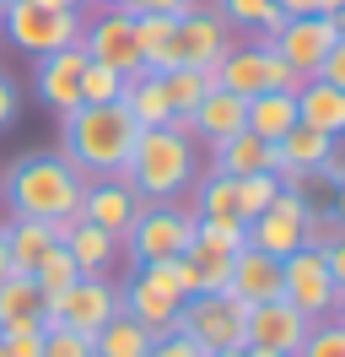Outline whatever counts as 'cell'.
Instances as JSON below:
<instances>
[{
    "label": "cell",
    "instance_id": "cell-24",
    "mask_svg": "<svg viewBox=\"0 0 345 357\" xmlns=\"http://www.w3.org/2000/svg\"><path fill=\"white\" fill-rule=\"evenodd\" d=\"M60 244L70 249V260H76V271H81V276H103V271L113 266V255H119V238H113V233H103V227H92V222H76Z\"/></svg>",
    "mask_w": 345,
    "mask_h": 357
},
{
    "label": "cell",
    "instance_id": "cell-14",
    "mask_svg": "<svg viewBox=\"0 0 345 357\" xmlns=\"http://www.w3.org/2000/svg\"><path fill=\"white\" fill-rule=\"evenodd\" d=\"M81 49H86V60L113 66V70H125V76L146 70V60H141V38H135V17L119 11V6H108L103 17L81 22Z\"/></svg>",
    "mask_w": 345,
    "mask_h": 357
},
{
    "label": "cell",
    "instance_id": "cell-23",
    "mask_svg": "<svg viewBox=\"0 0 345 357\" xmlns=\"http://www.w3.org/2000/svg\"><path fill=\"white\" fill-rule=\"evenodd\" d=\"M275 152H280V174H313L323 157L335 152V135L313 130V125H291L275 141Z\"/></svg>",
    "mask_w": 345,
    "mask_h": 357
},
{
    "label": "cell",
    "instance_id": "cell-28",
    "mask_svg": "<svg viewBox=\"0 0 345 357\" xmlns=\"http://www.w3.org/2000/svg\"><path fill=\"white\" fill-rule=\"evenodd\" d=\"M216 162H211V174H227V178H243V174H254V168H264V157H270V146L259 141L254 130H237L227 135L221 146H211Z\"/></svg>",
    "mask_w": 345,
    "mask_h": 357
},
{
    "label": "cell",
    "instance_id": "cell-45",
    "mask_svg": "<svg viewBox=\"0 0 345 357\" xmlns=\"http://www.w3.org/2000/svg\"><path fill=\"white\" fill-rule=\"evenodd\" d=\"M313 174H319V178H329V184H345V152H340V146H335V152L323 157V162H319V168H313Z\"/></svg>",
    "mask_w": 345,
    "mask_h": 357
},
{
    "label": "cell",
    "instance_id": "cell-25",
    "mask_svg": "<svg viewBox=\"0 0 345 357\" xmlns=\"http://www.w3.org/2000/svg\"><path fill=\"white\" fill-rule=\"evenodd\" d=\"M291 125H297V92H259V98H248V130L264 146H275Z\"/></svg>",
    "mask_w": 345,
    "mask_h": 357
},
{
    "label": "cell",
    "instance_id": "cell-54",
    "mask_svg": "<svg viewBox=\"0 0 345 357\" xmlns=\"http://www.w3.org/2000/svg\"><path fill=\"white\" fill-rule=\"evenodd\" d=\"M340 319H345V303H340Z\"/></svg>",
    "mask_w": 345,
    "mask_h": 357
},
{
    "label": "cell",
    "instance_id": "cell-52",
    "mask_svg": "<svg viewBox=\"0 0 345 357\" xmlns=\"http://www.w3.org/2000/svg\"><path fill=\"white\" fill-rule=\"evenodd\" d=\"M211 357H243V347H227V352H211Z\"/></svg>",
    "mask_w": 345,
    "mask_h": 357
},
{
    "label": "cell",
    "instance_id": "cell-21",
    "mask_svg": "<svg viewBox=\"0 0 345 357\" xmlns=\"http://www.w3.org/2000/svg\"><path fill=\"white\" fill-rule=\"evenodd\" d=\"M54 244H60L54 222H38V217H11V222H6L11 271H22V276H33V271H38V260H43V255H49Z\"/></svg>",
    "mask_w": 345,
    "mask_h": 357
},
{
    "label": "cell",
    "instance_id": "cell-40",
    "mask_svg": "<svg viewBox=\"0 0 345 357\" xmlns=\"http://www.w3.org/2000/svg\"><path fill=\"white\" fill-rule=\"evenodd\" d=\"M17 114H22V92H17V82L0 70V130H11V125H17Z\"/></svg>",
    "mask_w": 345,
    "mask_h": 357
},
{
    "label": "cell",
    "instance_id": "cell-30",
    "mask_svg": "<svg viewBox=\"0 0 345 357\" xmlns=\"http://www.w3.org/2000/svg\"><path fill=\"white\" fill-rule=\"evenodd\" d=\"M184 255H189V266L200 271V292H227V282H232V255H237V249H221V244H211V238H194Z\"/></svg>",
    "mask_w": 345,
    "mask_h": 357
},
{
    "label": "cell",
    "instance_id": "cell-15",
    "mask_svg": "<svg viewBox=\"0 0 345 357\" xmlns=\"http://www.w3.org/2000/svg\"><path fill=\"white\" fill-rule=\"evenodd\" d=\"M141 211H146V201L135 195L129 178H119V174H113V178H86V190H81V222L103 227V233H113V238L125 244Z\"/></svg>",
    "mask_w": 345,
    "mask_h": 357
},
{
    "label": "cell",
    "instance_id": "cell-46",
    "mask_svg": "<svg viewBox=\"0 0 345 357\" xmlns=\"http://www.w3.org/2000/svg\"><path fill=\"white\" fill-rule=\"evenodd\" d=\"M329 22H335V33L345 38V0H335V11H329Z\"/></svg>",
    "mask_w": 345,
    "mask_h": 357
},
{
    "label": "cell",
    "instance_id": "cell-39",
    "mask_svg": "<svg viewBox=\"0 0 345 357\" xmlns=\"http://www.w3.org/2000/svg\"><path fill=\"white\" fill-rule=\"evenodd\" d=\"M146 357H211L194 335H184V331H162V335H151V352Z\"/></svg>",
    "mask_w": 345,
    "mask_h": 357
},
{
    "label": "cell",
    "instance_id": "cell-27",
    "mask_svg": "<svg viewBox=\"0 0 345 357\" xmlns=\"http://www.w3.org/2000/svg\"><path fill=\"white\" fill-rule=\"evenodd\" d=\"M22 319H38L43 325V292L33 276L6 271L0 276V325H22Z\"/></svg>",
    "mask_w": 345,
    "mask_h": 357
},
{
    "label": "cell",
    "instance_id": "cell-11",
    "mask_svg": "<svg viewBox=\"0 0 345 357\" xmlns=\"http://www.w3.org/2000/svg\"><path fill=\"white\" fill-rule=\"evenodd\" d=\"M129 260L135 266H162V260H178L184 249L194 244V211H178V206H146L135 227H129Z\"/></svg>",
    "mask_w": 345,
    "mask_h": 357
},
{
    "label": "cell",
    "instance_id": "cell-37",
    "mask_svg": "<svg viewBox=\"0 0 345 357\" xmlns=\"http://www.w3.org/2000/svg\"><path fill=\"white\" fill-rule=\"evenodd\" d=\"M43 357H97L92 335L70 331V325H43Z\"/></svg>",
    "mask_w": 345,
    "mask_h": 357
},
{
    "label": "cell",
    "instance_id": "cell-19",
    "mask_svg": "<svg viewBox=\"0 0 345 357\" xmlns=\"http://www.w3.org/2000/svg\"><path fill=\"white\" fill-rule=\"evenodd\" d=\"M227 292H237L243 303H270V298H280V260L264 255V249L243 244L232 255V282H227Z\"/></svg>",
    "mask_w": 345,
    "mask_h": 357
},
{
    "label": "cell",
    "instance_id": "cell-9",
    "mask_svg": "<svg viewBox=\"0 0 345 357\" xmlns=\"http://www.w3.org/2000/svg\"><path fill=\"white\" fill-rule=\"evenodd\" d=\"M119 314V287L108 276H76L65 292L43 298V325H70L81 335H97Z\"/></svg>",
    "mask_w": 345,
    "mask_h": 357
},
{
    "label": "cell",
    "instance_id": "cell-5",
    "mask_svg": "<svg viewBox=\"0 0 345 357\" xmlns=\"http://www.w3.org/2000/svg\"><path fill=\"white\" fill-rule=\"evenodd\" d=\"M243 319H248V303L237 292H189L178 303L172 331L194 335L205 352H227V347H243Z\"/></svg>",
    "mask_w": 345,
    "mask_h": 357
},
{
    "label": "cell",
    "instance_id": "cell-8",
    "mask_svg": "<svg viewBox=\"0 0 345 357\" xmlns=\"http://www.w3.org/2000/svg\"><path fill=\"white\" fill-rule=\"evenodd\" d=\"M280 298L297 303L307 319H329V314L340 309L345 292L335 287V276L323 266V249L302 244V249H291V255L280 260Z\"/></svg>",
    "mask_w": 345,
    "mask_h": 357
},
{
    "label": "cell",
    "instance_id": "cell-29",
    "mask_svg": "<svg viewBox=\"0 0 345 357\" xmlns=\"http://www.w3.org/2000/svg\"><path fill=\"white\" fill-rule=\"evenodd\" d=\"M216 17L227 27H248L259 38H270V33L286 22V11H280L275 0H216Z\"/></svg>",
    "mask_w": 345,
    "mask_h": 357
},
{
    "label": "cell",
    "instance_id": "cell-42",
    "mask_svg": "<svg viewBox=\"0 0 345 357\" xmlns=\"http://www.w3.org/2000/svg\"><path fill=\"white\" fill-rule=\"evenodd\" d=\"M286 17H329L335 11V0H275Z\"/></svg>",
    "mask_w": 345,
    "mask_h": 357
},
{
    "label": "cell",
    "instance_id": "cell-7",
    "mask_svg": "<svg viewBox=\"0 0 345 357\" xmlns=\"http://www.w3.org/2000/svg\"><path fill=\"white\" fill-rule=\"evenodd\" d=\"M211 76H216V87L237 92V98H259V92H297L302 87L270 44H243V49L232 44Z\"/></svg>",
    "mask_w": 345,
    "mask_h": 357
},
{
    "label": "cell",
    "instance_id": "cell-44",
    "mask_svg": "<svg viewBox=\"0 0 345 357\" xmlns=\"http://www.w3.org/2000/svg\"><path fill=\"white\" fill-rule=\"evenodd\" d=\"M194 6H200V0H141V11H157V17H184Z\"/></svg>",
    "mask_w": 345,
    "mask_h": 357
},
{
    "label": "cell",
    "instance_id": "cell-51",
    "mask_svg": "<svg viewBox=\"0 0 345 357\" xmlns=\"http://www.w3.org/2000/svg\"><path fill=\"white\" fill-rule=\"evenodd\" d=\"M103 6H119V11H129V17L141 11V0H103Z\"/></svg>",
    "mask_w": 345,
    "mask_h": 357
},
{
    "label": "cell",
    "instance_id": "cell-12",
    "mask_svg": "<svg viewBox=\"0 0 345 357\" xmlns=\"http://www.w3.org/2000/svg\"><path fill=\"white\" fill-rule=\"evenodd\" d=\"M307 217H313V206L302 201V190H280L259 217H248V249H264V255L286 260L291 249L307 244Z\"/></svg>",
    "mask_w": 345,
    "mask_h": 357
},
{
    "label": "cell",
    "instance_id": "cell-22",
    "mask_svg": "<svg viewBox=\"0 0 345 357\" xmlns=\"http://www.w3.org/2000/svg\"><path fill=\"white\" fill-rule=\"evenodd\" d=\"M119 103L129 109V119H135L141 130H151V125H168V119H172V103H168V92H162V76H157V70H135Z\"/></svg>",
    "mask_w": 345,
    "mask_h": 357
},
{
    "label": "cell",
    "instance_id": "cell-41",
    "mask_svg": "<svg viewBox=\"0 0 345 357\" xmlns=\"http://www.w3.org/2000/svg\"><path fill=\"white\" fill-rule=\"evenodd\" d=\"M323 82H335V87H345V38H335V49L323 54V66H319Z\"/></svg>",
    "mask_w": 345,
    "mask_h": 357
},
{
    "label": "cell",
    "instance_id": "cell-38",
    "mask_svg": "<svg viewBox=\"0 0 345 357\" xmlns=\"http://www.w3.org/2000/svg\"><path fill=\"white\" fill-rule=\"evenodd\" d=\"M237 211V195H232V178L227 174H211L200 184V211L194 217H232Z\"/></svg>",
    "mask_w": 345,
    "mask_h": 357
},
{
    "label": "cell",
    "instance_id": "cell-33",
    "mask_svg": "<svg viewBox=\"0 0 345 357\" xmlns=\"http://www.w3.org/2000/svg\"><path fill=\"white\" fill-rule=\"evenodd\" d=\"M125 87H129L125 70L86 60V70H81V103H119V98H125Z\"/></svg>",
    "mask_w": 345,
    "mask_h": 357
},
{
    "label": "cell",
    "instance_id": "cell-35",
    "mask_svg": "<svg viewBox=\"0 0 345 357\" xmlns=\"http://www.w3.org/2000/svg\"><path fill=\"white\" fill-rule=\"evenodd\" d=\"M297 357H345V319H313Z\"/></svg>",
    "mask_w": 345,
    "mask_h": 357
},
{
    "label": "cell",
    "instance_id": "cell-26",
    "mask_svg": "<svg viewBox=\"0 0 345 357\" xmlns=\"http://www.w3.org/2000/svg\"><path fill=\"white\" fill-rule=\"evenodd\" d=\"M92 352H97V357H146V352H151V331L141 325V319H129V314L119 309L103 331L92 335Z\"/></svg>",
    "mask_w": 345,
    "mask_h": 357
},
{
    "label": "cell",
    "instance_id": "cell-47",
    "mask_svg": "<svg viewBox=\"0 0 345 357\" xmlns=\"http://www.w3.org/2000/svg\"><path fill=\"white\" fill-rule=\"evenodd\" d=\"M38 6H54V11H81L86 0H38Z\"/></svg>",
    "mask_w": 345,
    "mask_h": 357
},
{
    "label": "cell",
    "instance_id": "cell-2",
    "mask_svg": "<svg viewBox=\"0 0 345 357\" xmlns=\"http://www.w3.org/2000/svg\"><path fill=\"white\" fill-rule=\"evenodd\" d=\"M81 190L86 178L60 152H27L0 174V195L11 201V217H38V222L81 217Z\"/></svg>",
    "mask_w": 345,
    "mask_h": 357
},
{
    "label": "cell",
    "instance_id": "cell-4",
    "mask_svg": "<svg viewBox=\"0 0 345 357\" xmlns=\"http://www.w3.org/2000/svg\"><path fill=\"white\" fill-rule=\"evenodd\" d=\"M232 49V33H227V22L216 17V11H184L178 22H172L168 44H162V54L151 60L146 70H172V66H194V70H216L221 66V54Z\"/></svg>",
    "mask_w": 345,
    "mask_h": 357
},
{
    "label": "cell",
    "instance_id": "cell-43",
    "mask_svg": "<svg viewBox=\"0 0 345 357\" xmlns=\"http://www.w3.org/2000/svg\"><path fill=\"white\" fill-rule=\"evenodd\" d=\"M323 266H329V276H335V287L345 292V233L335 238V244H323Z\"/></svg>",
    "mask_w": 345,
    "mask_h": 357
},
{
    "label": "cell",
    "instance_id": "cell-32",
    "mask_svg": "<svg viewBox=\"0 0 345 357\" xmlns=\"http://www.w3.org/2000/svg\"><path fill=\"white\" fill-rule=\"evenodd\" d=\"M232 195H237V217L248 222V217H259L264 206L280 195V174H270V168H254V174L232 178Z\"/></svg>",
    "mask_w": 345,
    "mask_h": 357
},
{
    "label": "cell",
    "instance_id": "cell-50",
    "mask_svg": "<svg viewBox=\"0 0 345 357\" xmlns=\"http://www.w3.org/2000/svg\"><path fill=\"white\" fill-rule=\"evenodd\" d=\"M243 357H286V352H270V347H243Z\"/></svg>",
    "mask_w": 345,
    "mask_h": 357
},
{
    "label": "cell",
    "instance_id": "cell-31",
    "mask_svg": "<svg viewBox=\"0 0 345 357\" xmlns=\"http://www.w3.org/2000/svg\"><path fill=\"white\" fill-rule=\"evenodd\" d=\"M157 76H162V92H168L172 114H194V103L216 87L211 70H194V66H172V70H157Z\"/></svg>",
    "mask_w": 345,
    "mask_h": 357
},
{
    "label": "cell",
    "instance_id": "cell-16",
    "mask_svg": "<svg viewBox=\"0 0 345 357\" xmlns=\"http://www.w3.org/2000/svg\"><path fill=\"white\" fill-rule=\"evenodd\" d=\"M307 314L286 298H270V303H248V319H243V347H270V352L297 357L302 335H307Z\"/></svg>",
    "mask_w": 345,
    "mask_h": 357
},
{
    "label": "cell",
    "instance_id": "cell-3",
    "mask_svg": "<svg viewBox=\"0 0 345 357\" xmlns=\"http://www.w3.org/2000/svg\"><path fill=\"white\" fill-rule=\"evenodd\" d=\"M194 168H200L194 135H178L172 125H151V130L135 135V152H129L119 178L135 184L141 201H178L194 184Z\"/></svg>",
    "mask_w": 345,
    "mask_h": 357
},
{
    "label": "cell",
    "instance_id": "cell-10",
    "mask_svg": "<svg viewBox=\"0 0 345 357\" xmlns=\"http://www.w3.org/2000/svg\"><path fill=\"white\" fill-rule=\"evenodd\" d=\"M178 303H184V287H178V276H172L168 260H162V266H135L129 287H119V309H125L129 319H141L151 335L172 331Z\"/></svg>",
    "mask_w": 345,
    "mask_h": 357
},
{
    "label": "cell",
    "instance_id": "cell-53",
    "mask_svg": "<svg viewBox=\"0 0 345 357\" xmlns=\"http://www.w3.org/2000/svg\"><path fill=\"white\" fill-rule=\"evenodd\" d=\"M6 6H11V0H0V11H6Z\"/></svg>",
    "mask_w": 345,
    "mask_h": 357
},
{
    "label": "cell",
    "instance_id": "cell-17",
    "mask_svg": "<svg viewBox=\"0 0 345 357\" xmlns=\"http://www.w3.org/2000/svg\"><path fill=\"white\" fill-rule=\"evenodd\" d=\"M81 70H86V49H54V54H38V70H33V87H38V103H49L54 114H70L81 103Z\"/></svg>",
    "mask_w": 345,
    "mask_h": 357
},
{
    "label": "cell",
    "instance_id": "cell-13",
    "mask_svg": "<svg viewBox=\"0 0 345 357\" xmlns=\"http://www.w3.org/2000/svg\"><path fill=\"white\" fill-rule=\"evenodd\" d=\"M335 38H340V33H335V22H329V17H286V22L264 38V44L286 60V70H291L297 82H307V76H319L323 54L335 49Z\"/></svg>",
    "mask_w": 345,
    "mask_h": 357
},
{
    "label": "cell",
    "instance_id": "cell-34",
    "mask_svg": "<svg viewBox=\"0 0 345 357\" xmlns=\"http://www.w3.org/2000/svg\"><path fill=\"white\" fill-rule=\"evenodd\" d=\"M76 276H81V271H76V260H70V249H65V244H54V249H49V255L38 260V271H33V282H38L43 298L65 292L70 282H76Z\"/></svg>",
    "mask_w": 345,
    "mask_h": 357
},
{
    "label": "cell",
    "instance_id": "cell-1",
    "mask_svg": "<svg viewBox=\"0 0 345 357\" xmlns=\"http://www.w3.org/2000/svg\"><path fill=\"white\" fill-rule=\"evenodd\" d=\"M135 135H141V125L129 119L125 103H76L70 114H60V157L81 178L125 174Z\"/></svg>",
    "mask_w": 345,
    "mask_h": 357
},
{
    "label": "cell",
    "instance_id": "cell-36",
    "mask_svg": "<svg viewBox=\"0 0 345 357\" xmlns=\"http://www.w3.org/2000/svg\"><path fill=\"white\" fill-rule=\"evenodd\" d=\"M194 238H211V244H221V249H243L248 244V222L243 217H194Z\"/></svg>",
    "mask_w": 345,
    "mask_h": 357
},
{
    "label": "cell",
    "instance_id": "cell-49",
    "mask_svg": "<svg viewBox=\"0 0 345 357\" xmlns=\"http://www.w3.org/2000/svg\"><path fill=\"white\" fill-rule=\"evenodd\" d=\"M335 217L345 222V184H335Z\"/></svg>",
    "mask_w": 345,
    "mask_h": 357
},
{
    "label": "cell",
    "instance_id": "cell-18",
    "mask_svg": "<svg viewBox=\"0 0 345 357\" xmlns=\"http://www.w3.org/2000/svg\"><path fill=\"white\" fill-rule=\"evenodd\" d=\"M189 119H194V135H200L205 146H221L227 135L248 130V98H237V92H227V87H211L194 103Z\"/></svg>",
    "mask_w": 345,
    "mask_h": 357
},
{
    "label": "cell",
    "instance_id": "cell-48",
    "mask_svg": "<svg viewBox=\"0 0 345 357\" xmlns=\"http://www.w3.org/2000/svg\"><path fill=\"white\" fill-rule=\"evenodd\" d=\"M11 271V249H6V222H0V276Z\"/></svg>",
    "mask_w": 345,
    "mask_h": 357
},
{
    "label": "cell",
    "instance_id": "cell-20",
    "mask_svg": "<svg viewBox=\"0 0 345 357\" xmlns=\"http://www.w3.org/2000/svg\"><path fill=\"white\" fill-rule=\"evenodd\" d=\"M297 125H313V130L340 141L345 135V87L323 82V76H307L297 87Z\"/></svg>",
    "mask_w": 345,
    "mask_h": 357
},
{
    "label": "cell",
    "instance_id": "cell-6",
    "mask_svg": "<svg viewBox=\"0 0 345 357\" xmlns=\"http://www.w3.org/2000/svg\"><path fill=\"white\" fill-rule=\"evenodd\" d=\"M0 17H6V38L17 49H27L33 60L81 44V22H86L81 11H54V6H38V0H11Z\"/></svg>",
    "mask_w": 345,
    "mask_h": 357
}]
</instances>
